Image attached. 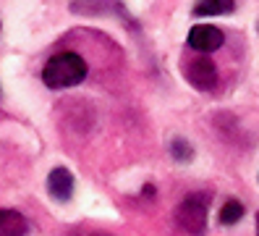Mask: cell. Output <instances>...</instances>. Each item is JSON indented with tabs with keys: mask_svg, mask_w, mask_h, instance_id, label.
Returning a JSON list of instances; mask_svg holds the SVG:
<instances>
[{
	"mask_svg": "<svg viewBox=\"0 0 259 236\" xmlns=\"http://www.w3.org/2000/svg\"><path fill=\"white\" fill-rule=\"evenodd\" d=\"M87 60L79 53H58L42 69V82L50 89H68L87 79Z\"/></svg>",
	"mask_w": 259,
	"mask_h": 236,
	"instance_id": "obj_1",
	"label": "cell"
},
{
	"mask_svg": "<svg viewBox=\"0 0 259 236\" xmlns=\"http://www.w3.org/2000/svg\"><path fill=\"white\" fill-rule=\"evenodd\" d=\"M212 192H191L176 208V226L186 233H202L207 228V208Z\"/></svg>",
	"mask_w": 259,
	"mask_h": 236,
	"instance_id": "obj_2",
	"label": "cell"
},
{
	"mask_svg": "<svg viewBox=\"0 0 259 236\" xmlns=\"http://www.w3.org/2000/svg\"><path fill=\"white\" fill-rule=\"evenodd\" d=\"M181 71H184L186 82H189L194 89H199V92H212V89L218 87V66L207 58V53L184 60Z\"/></svg>",
	"mask_w": 259,
	"mask_h": 236,
	"instance_id": "obj_3",
	"label": "cell"
},
{
	"mask_svg": "<svg viewBox=\"0 0 259 236\" xmlns=\"http://www.w3.org/2000/svg\"><path fill=\"white\" fill-rule=\"evenodd\" d=\"M223 31L218 26H209V24H196L191 31H189V37H186V45L191 47V50L196 53H215L220 50V45H223Z\"/></svg>",
	"mask_w": 259,
	"mask_h": 236,
	"instance_id": "obj_4",
	"label": "cell"
},
{
	"mask_svg": "<svg viewBox=\"0 0 259 236\" xmlns=\"http://www.w3.org/2000/svg\"><path fill=\"white\" fill-rule=\"evenodd\" d=\"M48 192L58 202L71 199V194H73V176H71L68 168H53L50 171V176H48Z\"/></svg>",
	"mask_w": 259,
	"mask_h": 236,
	"instance_id": "obj_5",
	"label": "cell"
},
{
	"mask_svg": "<svg viewBox=\"0 0 259 236\" xmlns=\"http://www.w3.org/2000/svg\"><path fill=\"white\" fill-rule=\"evenodd\" d=\"M26 231L29 223L19 210H0V236H21Z\"/></svg>",
	"mask_w": 259,
	"mask_h": 236,
	"instance_id": "obj_6",
	"label": "cell"
},
{
	"mask_svg": "<svg viewBox=\"0 0 259 236\" xmlns=\"http://www.w3.org/2000/svg\"><path fill=\"white\" fill-rule=\"evenodd\" d=\"M236 11V0H196L194 6V16L202 19V16H225Z\"/></svg>",
	"mask_w": 259,
	"mask_h": 236,
	"instance_id": "obj_7",
	"label": "cell"
},
{
	"mask_svg": "<svg viewBox=\"0 0 259 236\" xmlns=\"http://www.w3.org/2000/svg\"><path fill=\"white\" fill-rule=\"evenodd\" d=\"M241 218H243V205L238 199H228L223 205V210H220V223L223 226H233V223H238Z\"/></svg>",
	"mask_w": 259,
	"mask_h": 236,
	"instance_id": "obj_8",
	"label": "cell"
},
{
	"mask_svg": "<svg viewBox=\"0 0 259 236\" xmlns=\"http://www.w3.org/2000/svg\"><path fill=\"white\" fill-rule=\"evenodd\" d=\"M170 152L176 160H191L194 157V150L186 139H173V145H170Z\"/></svg>",
	"mask_w": 259,
	"mask_h": 236,
	"instance_id": "obj_9",
	"label": "cell"
},
{
	"mask_svg": "<svg viewBox=\"0 0 259 236\" xmlns=\"http://www.w3.org/2000/svg\"><path fill=\"white\" fill-rule=\"evenodd\" d=\"M256 231H259V213H256Z\"/></svg>",
	"mask_w": 259,
	"mask_h": 236,
	"instance_id": "obj_10",
	"label": "cell"
}]
</instances>
